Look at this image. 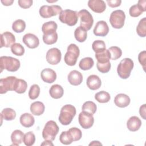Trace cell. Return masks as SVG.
Segmentation results:
<instances>
[{"mask_svg":"<svg viewBox=\"0 0 146 146\" xmlns=\"http://www.w3.org/2000/svg\"><path fill=\"white\" fill-rule=\"evenodd\" d=\"M95 56L97 62L99 63H106L110 62V59H111L110 54L108 50H106L100 53H95Z\"/></svg>","mask_w":146,"mask_h":146,"instance_id":"836d02e7","label":"cell"},{"mask_svg":"<svg viewBox=\"0 0 146 146\" xmlns=\"http://www.w3.org/2000/svg\"><path fill=\"white\" fill-rule=\"evenodd\" d=\"M145 59H146V52L145 51H143L140 52L138 55V60L139 63L143 66L144 70L145 68Z\"/></svg>","mask_w":146,"mask_h":146,"instance_id":"bcb514c9","label":"cell"},{"mask_svg":"<svg viewBox=\"0 0 146 146\" xmlns=\"http://www.w3.org/2000/svg\"><path fill=\"white\" fill-rule=\"evenodd\" d=\"M79 123L84 129L91 128L94 123V117L91 113L82 111L79 115Z\"/></svg>","mask_w":146,"mask_h":146,"instance_id":"7c38bea8","label":"cell"},{"mask_svg":"<svg viewBox=\"0 0 146 146\" xmlns=\"http://www.w3.org/2000/svg\"><path fill=\"white\" fill-rule=\"evenodd\" d=\"M82 110L83 111L89 112L93 115L96 111L97 106L94 102L92 101H87L83 103Z\"/></svg>","mask_w":146,"mask_h":146,"instance_id":"d590c367","label":"cell"},{"mask_svg":"<svg viewBox=\"0 0 146 146\" xmlns=\"http://www.w3.org/2000/svg\"><path fill=\"white\" fill-rule=\"evenodd\" d=\"M110 58L112 60H116L120 58L122 55V51L120 48L117 46H112L108 49Z\"/></svg>","mask_w":146,"mask_h":146,"instance_id":"74e56055","label":"cell"},{"mask_svg":"<svg viewBox=\"0 0 146 146\" xmlns=\"http://www.w3.org/2000/svg\"><path fill=\"white\" fill-rule=\"evenodd\" d=\"M23 141L27 146H31L33 145L35 141V136L34 133L31 132H28L24 135Z\"/></svg>","mask_w":146,"mask_h":146,"instance_id":"ab89813d","label":"cell"},{"mask_svg":"<svg viewBox=\"0 0 146 146\" xmlns=\"http://www.w3.org/2000/svg\"><path fill=\"white\" fill-rule=\"evenodd\" d=\"M107 3L108 5L111 7H117L121 5V0H107Z\"/></svg>","mask_w":146,"mask_h":146,"instance_id":"7dc6e473","label":"cell"},{"mask_svg":"<svg viewBox=\"0 0 146 146\" xmlns=\"http://www.w3.org/2000/svg\"><path fill=\"white\" fill-rule=\"evenodd\" d=\"M59 141L61 143L64 145L70 144L74 141L68 131H63L61 133L59 136Z\"/></svg>","mask_w":146,"mask_h":146,"instance_id":"f35d334b","label":"cell"},{"mask_svg":"<svg viewBox=\"0 0 146 146\" xmlns=\"http://www.w3.org/2000/svg\"><path fill=\"white\" fill-rule=\"evenodd\" d=\"M145 110H146V107H145V104H143L141 106H140V109H139V113H140V115L141 116V117L145 120L146 119V112H145Z\"/></svg>","mask_w":146,"mask_h":146,"instance_id":"c3c4849f","label":"cell"},{"mask_svg":"<svg viewBox=\"0 0 146 146\" xmlns=\"http://www.w3.org/2000/svg\"><path fill=\"white\" fill-rule=\"evenodd\" d=\"M62 54L58 48H51L49 49L46 53V60L52 65L58 64L61 60Z\"/></svg>","mask_w":146,"mask_h":146,"instance_id":"4fadbf2b","label":"cell"},{"mask_svg":"<svg viewBox=\"0 0 146 146\" xmlns=\"http://www.w3.org/2000/svg\"><path fill=\"white\" fill-rule=\"evenodd\" d=\"M92 48L95 53H100L106 50L105 42L102 40H96L92 44Z\"/></svg>","mask_w":146,"mask_h":146,"instance_id":"8d00e7d4","label":"cell"},{"mask_svg":"<svg viewBox=\"0 0 146 146\" xmlns=\"http://www.w3.org/2000/svg\"><path fill=\"white\" fill-rule=\"evenodd\" d=\"M59 21L70 26H75L78 21V13L76 11L66 9L62 10L59 15Z\"/></svg>","mask_w":146,"mask_h":146,"instance_id":"52a82bcc","label":"cell"},{"mask_svg":"<svg viewBox=\"0 0 146 146\" xmlns=\"http://www.w3.org/2000/svg\"><path fill=\"white\" fill-rule=\"evenodd\" d=\"M131 102L129 97L124 94H117L114 99L115 105L120 108H124L127 107Z\"/></svg>","mask_w":146,"mask_h":146,"instance_id":"7402d4cb","label":"cell"},{"mask_svg":"<svg viewBox=\"0 0 146 146\" xmlns=\"http://www.w3.org/2000/svg\"><path fill=\"white\" fill-rule=\"evenodd\" d=\"M87 31L81 26L78 27L74 32V36L77 41L79 42H84L87 37Z\"/></svg>","mask_w":146,"mask_h":146,"instance_id":"f1b7e54d","label":"cell"},{"mask_svg":"<svg viewBox=\"0 0 146 146\" xmlns=\"http://www.w3.org/2000/svg\"><path fill=\"white\" fill-rule=\"evenodd\" d=\"M41 145H54L53 143L51 142V140H45L42 144Z\"/></svg>","mask_w":146,"mask_h":146,"instance_id":"f907efd6","label":"cell"},{"mask_svg":"<svg viewBox=\"0 0 146 146\" xmlns=\"http://www.w3.org/2000/svg\"><path fill=\"white\" fill-rule=\"evenodd\" d=\"M20 61L15 58L7 56H2L0 58V67L1 72L3 70L8 71H17L20 67Z\"/></svg>","mask_w":146,"mask_h":146,"instance_id":"3957f363","label":"cell"},{"mask_svg":"<svg viewBox=\"0 0 146 146\" xmlns=\"http://www.w3.org/2000/svg\"><path fill=\"white\" fill-rule=\"evenodd\" d=\"M40 94V87L36 84H34L30 87L29 92V98L31 100H35L39 96Z\"/></svg>","mask_w":146,"mask_h":146,"instance_id":"b9f144b4","label":"cell"},{"mask_svg":"<svg viewBox=\"0 0 146 146\" xmlns=\"http://www.w3.org/2000/svg\"><path fill=\"white\" fill-rule=\"evenodd\" d=\"M111 64L110 62L106 63H96V67L98 71L102 73H107L111 69Z\"/></svg>","mask_w":146,"mask_h":146,"instance_id":"ee69618b","label":"cell"},{"mask_svg":"<svg viewBox=\"0 0 146 146\" xmlns=\"http://www.w3.org/2000/svg\"><path fill=\"white\" fill-rule=\"evenodd\" d=\"M30 111L34 115L40 116L43 113L45 110L44 104L39 101L34 102L30 106Z\"/></svg>","mask_w":146,"mask_h":146,"instance_id":"d4e9b609","label":"cell"},{"mask_svg":"<svg viewBox=\"0 0 146 146\" xmlns=\"http://www.w3.org/2000/svg\"><path fill=\"white\" fill-rule=\"evenodd\" d=\"M21 124L26 128L32 127L35 123V119L34 116L29 113H25L21 115L19 118Z\"/></svg>","mask_w":146,"mask_h":146,"instance_id":"cb8c5ba5","label":"cell"},{"mask_svg":"<svg viewBox=\"0 0 146 146\" xmlns=\"http://www.w3.org/2000/svg\"><path fill=\"white\" fill-rule=\"evenodd\" d=\"M95 100L100 103H106L110 101L111 96L110 94L105 91H101L95 95Z\"/></svg>","mask_w":146,"mask_h":146,"instance_id":"1f68e13d","label":"cell"},{"mask_svg":"<svg viewBox=\"0 0 146 146\" xmlns=\"http://www.w3.org/2000/svg\"><path fill=\"white\" fill-rule=\"evenodd\" d=\"M86 83L87 87L90 90H96L100 87L102 85V81L98 75H91L87 78Z\"/></svg>","mask_w":146,"mask_h":146,"instance_id":"44dd1931","label":"cell"},{"mask_svg":"<svg viewBox=\"0 0 146 146\" xmlns=\"http://www.w3.org/2000/svg\"><path fill=\"white\" fill-rule=\"evenodd\" d=\"M22 41L26 46L30 48H35L39 44L38 38L35 35L31 33L26 34L23 36Z\"/></svg>","mask_w":146,"mask_h":146,"instance_id":"e0dca14e","label":"cell"},{"mask_svg":"<svg viewBox=\"0 0 146 146\" xmlns=\"http://www.w3.org/2000/svg\"><path fill=\"white\" fill-rule=\"evenodd\" d=\"M33 1L32 0H19L18 3L19 6L23 9H28L33 5Z\"/></svg>","mask_w":146,"mask_h":146,"instance_id":"f6af8a7d","label":"cell"},{"mask_svg":"<svg viewBox=\"0 0 146 146\" xmlns=\"http://www.w3.org/2000/svg\"><path fill=\"white\" fill-rule=\"evenodd\" d=\"M59 128L55 121L53 120L48 121L42 131V137L44 140L53 141L58 133Z\"/></svg>","mask_w":146,"mask_h":146,"instance_id":"5b68a950","label":"cell"},{"mask_svg":"<svg viewBox=\"0 0 146 146\" xmlns=\"http://www.w3.org/2000/svg\"><path fill=\"white\" fill-rule=\"evenodd\" d=\"M80 54V50L78 46L71 43L67 47V51L64 55V60L66 64L70 66H74Z\"/></svg>","mask_w":146,"mask_h":146,"instance_id":"8992f818","label":"cell"},{"mask_svg":"<svg viewBox=\"0 0 146 146\" xmlns=\"http://www.w3.org/2000/svg\"><path fill=\"white\" fill-rule=\"evenodd\" d=\"M76 113L75 107L71 104L63 106L60 111L59 116V122L64 125H67L71 123Z\"/></svg>","mask_w":146,"mask_h":146,"instance_id":"7a4b0ae2","label":"cell"},{"mask_svg":"<svg viewBox=\"0 0 146 146\" xmlns=\"http://www.w3.org/2000/svg\"><path fill=\"white\" fill-rule=\"evenodd\" d=\"M68 82L73 86L80 85L83 81L82 74L77 70L71 71L68 75Z\"/></svg>","mask_w":146,"mask_h":146,"instance_id":"ffe728a7","label":"cell"},{"mask_svg":"<svg viewBox=\"0 0 146 146\" xmlns=\"http://www.w3.org/2000/svg\"><path fill=\"white\" fill-rule=\"evenodd\" d=\"M15 76H10L0 79V94H3L9 91H14L15 82L17 80Z\"/></svg>","mask_w":146,"mask_h":146,"instance_id":"8fae6325","label":"cell"},{"mask_svg":"<svg viewBox=\"0 0 146 146\" xmlns=\"http://www.w3.org/2000/svg\"><path fill=\"white\" fill-rule=\"evenodd\" d=\"M93 32L96 36H106L109 32V27L107 22L104 21H98L94 29Z\"/></svg>","mask_w":146,"mask_h":146,"instance_id":"9a60e30c","label":"cell"},{"mask_svg":"<svg viewBox=\"0 0 146 146\" xmlns=\"http://www.w3.org/2000/svg\"><path fill=\"white\" fill-rule=\"evenodd\" d=\"M68 131L71 135L74 141H78L82 138V132L80 129L76 127H72L70 128Z\"/></svg>","mask_w":146,"mask_h":146,"instance_id":"7bdbcfd3","label":"cell"},{"mask_svg":"<svg viewBox=\"0 0 146 146\" xmlns=\"http://www.w3.org/2000/svg\"><path fill=\"white\" fill-rule=\"evenodd\" d=\"M58 28L56 23L54 21H48L43 24L42 31L43 33V42L48 45L54 44L58 40V34L56 30Z\"/></svg>","mask_w":146,"mask_h":146,"instance_id":"6da1fadb","label":"cell"},{"mask_svg":"<svg viewBox=\"0 0 146 146\" xmlns=\"http://www.w3.org/2000/svg\"><path fill=\"white\" fill-rule=\"evenodd\" d=\"M141 125V120L136 116H131L127 122V128L132 132H135L139 129Z\"/></svg>","mask_w":146,"mask_h":146,"instance_id":"603a6c76","label":"cell"},{"mask_svg":"<svg viewBox=\"0 0 146 146\" xmlns=\"http://www.w3.org/2000/svg\"><path fill=\"white\" fill-rule=\"evenodd\" d=\"M78 15L80 19V26L86 31L90 30L94 23V19L91 14L88 10L82 9L78 13Z\"/></svg>","mask_w":146,"mask_h":146,"instance_id":"9c48e42d","label":"cell"},{"mask_svg":"<svg viewBox=\"0 0 146 146\" xmlns=\"http://www.w3.org/2000/svg\"><path fill=\"white\" fill-rule=\"evenodd\" d=\"M94 64V61L90 57H86L80 60L79 63V66L80 69L84 71L90 70Z\"/></svg>","mask_w":146,"mask_h":146,"instance_id":"f546056e","label":"cell"},{"mask_svg":"<svg viewBox=\"0 0 146 146\" xmlns=\"http://www.w3.org/2000/svg\"><path fill=\"white\" fill-rule=\"evenodd\" d=\"M26 28L25 22L21 19L15 21L12 24L13 30L17 33H21L23 32Z\"/></svg>","mask_w":146,"mask_h":146,"instance_id":"d6a6232c","label":"cell"},{"mask_svg":"<svg viewBox=\"0 0 146 146\" xmlns=\"http://www.w3.org/2000/svg\"><path fill=\"white\" fill-rule=\"evenodd\" d=\"M125 19V13L121 10H116L112 11L110 17V22L112 27L116 29H120L123 27Z\"/></svg>","mask_w":146,"mask_h":146,"instance_id":"ba28073f","label":"cell"},{"mask_svg":"<svg viewBox=\"0 0 146 146\" xmlns=\"http://www.w3.org/2000/svg\"><path fill=\"white\" fill-rule=\"evenodd\" d=\"M24 133L19 129L14 131L11 135V140L14 145H19L23 141Z\"/></svg>","mask_w":146,"mask_h":146,"instance_id":"4316f807","label":"cell"},{"mask_svg":"<svg viewBox=\"0 0 146 146\" xmlns=\"http://www.w3.org/2000/svg\"><path fill=\"white\" fill-rule=\"evenodd\" d=\"M1 118L5 119V120L10 121L14 120L16 117L15 111L10 108H4L1 113Z\"/></svg>","mask_w":146,"mask_h":146,"instance_id":"4dcf8cb0","label":"cell"},{"mask_svg":"<svg viewBox=\"0 0 146 146\" xmlns=\"http://www.w3.org/2000/svg\"><path fill=\"white\" fill-rule=\"evenodd\" d=\"M15 36L9 31H6L1 34L0 47H9L15 43Z\"/></svg>","mask_w":146,"mask_h":146,"instance_id":"2e32d148","label":"cell"},{"mask_svg":"<svg viewBox=\"0 0 146 146\" xmlns=\"http://www.w3.org/2000/svg\"><path fill=\"white\" fill-rule=\"evenodd\" d=\"M136 32L140 37H145L146 36V18L144 17L140 19L137 27Z\"/></svg>","mask_w":146,"mask_h":146,"instance_id":"e575fe53","label":"cell"},{"mask_svg":"<svg viewBox=\"0 0 146 146\" xmlns=\"http://www.w3.org/2000/svg\"><path fill=\"white\" fill-rule=\"evenodd\" d=\"M134 66L133 60L128 58L122 59L117 67L118 75L123 79L128 78L131 75V72Z\"/></svg>","mask_w":146,"mask_h":146,"instance_id":"277c9868","label":"cell"},{"mask_svg":"<svg viewBox=\"0 0 146 146\" xmlns=\"http://www.w3.org/2000/svg\"><path fill=\"white\" fill-rule=\"evenodd\" d=\"M88 6L94 12L96 13H102L106 9V5L103 0H89Z\"/></svg>","mask_w":146,"mask_h":146,"instance_id":"ac0fdd59","label":"cell"},{"mask_svg":"<svg viewBox=\"0 0 146 146\" xmlns=\"http://www.w3.org/2000/svg\"><path fill=\"white\" fill-rule=\"evenodd\" d=\"M102 145V144L101 143H100L99 141H92V142H91L89 144V145Z\"/></svg>","mask_w":146,"mask_h":146,"instance_id":"816d5d0a","label":"cell"},{"mask_svg":"<svg viewBox=\"0 0 146 146\" xmlns=\"http://www.w3.org/2000/svg\"><path fill=\"white\" fill-rule=\"evenodd\" d=\"M12 53L17 56H22L25 53V48L19 43H15L11 46Z\"/></svg>","mask_w":146,"mask_h":146,"instance_id":"60d3db41","label":"cell"},{"mask_svg":"<svg viewBox=\"0 0 146 146\" xmlns=\"http://www.w3.org/2000/svg\"><path fill=\"white\" fill-rule=\"evenodd\" d=\"M49 94L50 96L55 99L61 98L64 94V90L63 87L59 84H54L52 85L50 90Z\"/></svg>","mask_w":146,"mask_h":146,"instance_id":"484cf974","label":"cell"},{"mask_svg":"<svg viewBox=\"0 0 146 146\" xmlns=\"http://www.w3.org/2000/svg\"><path fill=\"white\" fill-rule=\"evenodd\" d=\"M40 76L43 82L47 83H52L56 79V74L53 70L47 68L41 71Z\"/></svg>","mask_w":146,"mask_h":146,"instance_id":"d6986e66","label":"cell"},{"mask_svg":"<svg viewBox=\"0 0 146 146\" xmlns=\"http://www.w3.org/2000/svg\"><path fill=\"white\" fill-rule=\"evenodd\" d=\"M145 0H140L137 4L132 5L129 10V13L132 17H137L140 16L143 12L146 11Z\"/></svg>","mask_w":146,"mask_h":146,"instance_id":"5bb4252c","label":"cell"},{"mask_svg":"<svg viewBox=\"0 0 146 146\" xmlns=\"http://www.w3.org/2000/svg\"><path fill=\"white\" fill-rule=\"evenodd\" d=\"M1 2L5 6H10L13 4V3L14 2V1L13 0H5V1L2 0Z\"/></svg>","mask_w":146,"mask_h":146,"instance_id":"681fc988","label":"cell"},{"mask_svg":"<svg viewBox=\"0 0 146 146\" xmlns=\"http://www.w3.org/2000/svg\"><path fill=\"white\" fill-rule=\"evenodd\" d=\"M27 88V82L22 79H17L14 87V91L18 94H23L25 93Z\"/></svg>","mask_w":146,"mask_h":146,"instance_id":"83f0119b","label":"cell"},{"mask_svg":"<svg viewBox=\"0 0 146 146\" xmlns=\"http://www.w3.org/2000/svg\"><path fill=\"white\" fill-rule=\"evenodd\" d=\"M62 11V7L59 5H43L39 9V14L43 18H48L60 14Z\"/></svg>","mask_w":146,"mask_h":146,"instance_id":"30bf717a","label":"cell"}]
</instances>
